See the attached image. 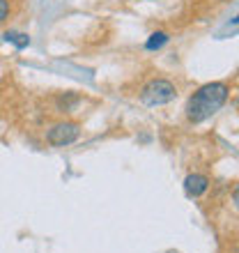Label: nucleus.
<instances>
[{
  "instance_id": "nucleus-3",
  "label": "nucleus",
  "mask_w": 239,
  "mask_h": 253,
  "mask_svg": "<svg viewBox=\"0 0 239 253\" xmlns=\"http://www.w3.org/2000/svg\"><path fill=\"white\" fill-rule=\"evenodd\" d=\"M79 136H80L79 122L62 120V122H55V125L46 131V143L53 147H67V145H72V143H76Z\"/></svg>"
},
{
  "instance_id": "nucleus-7",
  "label": "nucleus",
  "mask_w": 239,
  "mask_h": 253,
  "mask_svg": "<svg viewBox=\"0 0 239 253\" xmlns=\"http://www.w3.org/2000/svg\"><path fill=\"white\" fill-rule=\"evenodd\" d=\"M12 14V0H0V23H5Z\"/></svg>"
},
{
  "instance_id": "nucleus-4",
  "label": "nucleus",
  "mask_w": 239,
  "mask_h": 253,
  "mask_svg": "<svg viewBox=\"0 0 239 253\" xmlns=\"http://www.w3.org/2000/svg\"><path fill=\"white\" fill-rule=\"evenodd\" d=\"M209 189V177L202 173H193L184 180V191L191 196V198H198Z\"/></svg>"
},
{
  "instance_id": "nucleus-2",
  "label": "nucleus",
  "mask_w": 239,
  "mask_h": 253,
  "mask_svg": "<svg viewBox=\"0 0 239 253\" xmlns=\"http://www.w3.org/2000/svg\"><path fill=\"white\" fill-rule=\"evenodd\" d=\"M138 97L145 106H163V104H170L177 97V87L168 79H152L140 87Z\"/></svg>"
},
{
  "instance_id": "nucleus-6",
  "label": "nucleus",
  "mask_w": 239,
  "mask_h": 253,
  "mask_svg": "<svg viewBox=\"0 0 239 253\" xmlns=\"http://www.w3.org/2000/svg\"><path fill=\"white\" fill-rule=\"evenodd\" d=\"M168 40H170V37H168V33L157 30V33H152V35H150V40L145 42V48H147V51H159L163 44H168Z\"/></svg>"
},
{
  "instance_id": "nucleus-5",
  "label": "nucleus",
  "mask_w": 239,
  "mask_h": 253,
  "mask_svg": "<svg viewBox=\"0 0 239 253\" xmlns=\"http://www.w3.org/2000/svg\"><path fill=\"white\" fill-rule=\"evenodd\" d=\"M2 37H5V42L14 44L16 48H28L30 46V37H28L26 33H19V30H7Z\"/></svg>"
},
{
  "instance_id": "nucleus-1",
  "label": "nucleus",
  "mask_w": 239,
  "mask_h": 253,
  "mask_svg": "<svg viewBox=\"0 0 239 253\" xmlns=\"http://www.w3.org/2000/svg\"><path fill=\"white\" fill-rule=\"evenodd\" d=\"M230 87L223 81H214V83H205L202 87H198L196 92L189 97L186 104V120L193 125L209 120L216 111L228 101Z\"/></svg>"
}]
</instances>
